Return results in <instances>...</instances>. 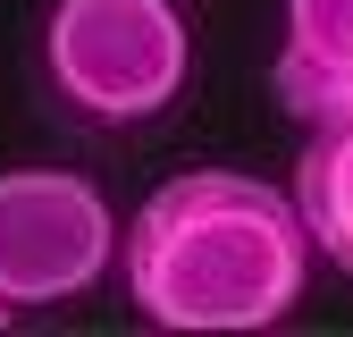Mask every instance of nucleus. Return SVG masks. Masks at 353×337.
<instances>
[{"label":"nucleus","instance_id":"2","mask_svg":"<svg viewBox=\"0 0 353 337\" xmlns=\"http://www.w3.org/2000/svg\"><path fill=\"white\" fill-rule=\"evenodd\" d=\"M194 42L176 0H51L42 84L84 126H143L185 93Z\"/></svg>","mask_w":353,"mask_h":337},{"label":"nucleus","instance_id":"5","mask_svg":"<svg viewBox=\"0 0 353 337\" xmlns=\"http://www.w3.org/2000/svg\"><path fill=\"white\" fill-rule=\"evenodd\" d=\"M320 135L294 168V211H303V236H312L320 262H336L353 278V110L345 118H312Z\"/></svg>","mask_w":353,"mask_h":337},{"label":"nucleus","instance_id":"3","mask_svg":"<svg viewBox=\"0 0 353 337\" xmlns=\"http://www.w3.org/2000/svg\"><path fill=\"white\" fill-rule=\"evenodd\" d=\"M118 262V220L76 168H0V304L42 312L93 295Z\"/></svg>","mask_w":353,"mask_h":337},{"label":"nucleus","instance_id":"1","mask_svg":"<svg viewBox=\"0 0 353 337\" xmlns=\"http://www.w3.org/2000/svg\"><path fill=\"white\" fill-rule=\"evenodd\" d=\"M118 270L152 329L236 337L294 320L312 287V236L286 186L252 168H185L118 228Z\"/></svg>","mask_w":353,"mask_h":337},{"label":"nucleus","instance_id":"4","mask_svg":"<svg viewBox=\"0 0 353 337\" xmlns=\"http://www.w3.org/2000/svg\"><path fill=\"white\" fill-rule=\"evenodd\" d=\"M270 93L294 118H345L353 110V0H286Z\"/></svg>","mask_w":353,"mask_h":337},{"label":"nucleus","instance_id":"6","mask_svg":"<svg viewBox=\"0 0 353 337\" xmlns=\"http://www.w3.org/2000/svg\"><path fill=\"white\" fill-rule=\"evenodd\" d=\"M9 320H17V312H9V304H0V329H9Z\"/></svg>","mask_w":353,"mask_h":337}]
</instances>
